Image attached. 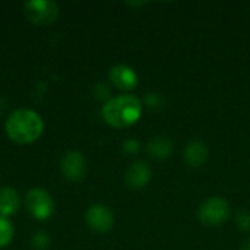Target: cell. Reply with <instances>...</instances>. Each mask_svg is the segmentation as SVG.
<instances>
[{"label": "cell", "instance_id": "cell-14", "mask_svg": "<svg viewBox=\"0 0 250 250\" xmlns=\"http://www.w3.org/2000/svg\"><path fill=\"white\" fill-rule=\"evenodd\" d=\"M145 104L148 108L151 110H160L163 105H164V100L160 94L157 92H149L146 97H145Z\"/></svg>", "mask_w": 250, "mask_h": 250}, {"label": "cell", "instance_id": "cell-11", "mask_svg": "<svg viewBox=\"0 0 250 250\" xmlns=\"http://www.w3.org/2000/svg\"><path fill=\"white\" fill-rule=\"evenodd\" d=\"M19 207H21V198L15 189L12 188L0 189V217L7 218L16 214Z\"/></svg>", "mask_w": 250, "mask_h": 250}, {"label": "cell", "instance_id": "cell-10", "mask_svg": "<svg viewBox=\"0 0 250 250\" xmlns=\"http://www.w3.org/2000/svg\"><path fill=\"white\" fill-rule=\"evenodd\" d=\"M208 154L209 151H208L207 144L202 142L201 139H195V141H190L185 149V161L189 167L198 168L207 163Z\"/></svg>", "mask_w": 250, "mask_h": 250}, {"label": "cell", "instance_id": "cell-4", "mask_svg": "<svg viewBox=\"0 0 250 250\" xmlns=\"http://www.w3.org/2000/svg\"><path fill=\"white\" fill-rule=\"evenodd\" d=\"M23 13L35 25H50L59 16V6L50 0H29L23 4Z\"/></svg>", "mask_w": 250, "mask_h": 250}, {"label": "cell", "instance_id": "cell-5", "mask_svg": "<svg viewBox=\"0 0 250 250\" xmlns=\"http://www.w3.org/2000/svg\"><path fill=\"white\" fill-rule=\"evenodd\" d=\"M29 214L37 220H47L53 214V199L48 192L40 188H34L26 193L25 198Z\"/></svg>", "mask_w": 250, "mask_h": 250}, {"label": "cell", "instance_id": "cell-3", "mask_svg": "<svg viewBox=\"0 0 250 250\" xmlns=\"http://www.w3.org/2000/svg\"><path fill=\"white\" fill-rule=\"evenodd\" d=\"M230 214V205L223 196H211L201 204L198 209V218L202 224L209 227L221 226Z\"/></svg>", "mask_w": 250, "mask_h": 250}, {"label": "cell", "instance_id": "cell-15", "mask_svg": "<svg viewBox=\"0 0 250 250\" xmlns=\"http://www.w3.org/2000/svg\"><path fill=\"white\" fill-rule=\"evenodd\" d=\"M236 224L243 231H250V212L243 209L236 215Z\"/></svg>", "mask_w": 250, "mask_h": 250}, {"label": "cell", "instance_id": "cell-6", "mask_svg": "<svg viewBox=\"0 0 250 250\" xmlns=\"http://www.w3.org/2000/svg\"><path fill=\"white\" fill-rule=\"evenodd\" d=\"M85 221L88 224V227L91 230H94L95 233H108L113 226H114V215L111 212L110 208H107L105 205L101 204H95L91 205L86 209L85 214Z\"/></svg>", "mask_w": 250, "mask_h": 250}, {"label": "cell", "instance_id": "cell-17", "mask_svg": "<svg viewBox=\"0 0 250 250\" xmlns=\"http://www.w3.org/2000/svg\"><path fill=\"white\" fill-rule=\"evenodd\" d=\"M240 250H250V240L245 242V243H243V246L240 248Z\"/></svg>", "mask_w": 250, "mask_h": 250}, {"label": "cell", "instance_id": "cell-7", "mask_svg": "<svg viewBox=\"0 0 250 250\" xmlns=\"http://www.w3.org/2000/svg\"><path fill=\"white\" fill-rule=\"evenodd\" d=\"M60 170L66 180L81 182L86 174V161L79 151H69L60 161Z\"/></svg>", "mask_w": 250, "mask_h": 250}, {"label": "cell", "instance_id": "cell-12", "mask_svg": "<svg viewBox=\"0 0 250 250\" xmlns=\"http://www.w3.org/2000/svg\"><path fill=\"white\" fill-rule=\"evenodd\" d=\"M174 151L173 142L166 138V136H155L152 139H149V142L146 144V152L149 157L157 158V160H166L168 158Z\"/></svg>", "mask_w": 250, "mask_h": 250}, {"label": "cell", "instance_id": "cell-13", "mask_svg": "<svg viewBox=\"0 0 250 250\" xmlns=\"http://www.w3.org/2000/svg\"><path fill=\"white\" fill-rule=\"evenodd\" d=\"M13 226L7 218L0 217V249L6 248L13 239Z\"/></svg>", "mask_w": 250, "mask_h": 250}, {"label": "cell", "instance_id": "cell-16", "mask_svg": "<svg viewBox=\"0 0 250 250\" xmlns=\"http://www.w3.org/2000/svg\"><path fill=\"white\" fill-rule=\"evenodd\" d=\"M123 151L126 154H136L139 151V144L136 139H127L125 144H123Z\"/></svg>", "mask_w": 250, "mask_h": 250}, {"label": "cell", "instance_id": "cell-8", "mask_svg": "<svg viewBox=\"0 0 250 250\" xmlns=\"http://www.w3.org/2000/svg\"><path fill=\"white\" fill-rule=\"evenodd\" d=\"M151 176H152L151 167L144 161H136L126 170L125 183L129 189L139 190L149 183Z\"/></svg>", "mask_w": 250, "mask_h": 250}, {"label": "cell", "instance_id": "cell-2", "mask_svg": "<svg viewBox=\"0 0 250 250\" xmlns=\"http://www.w3.org/2000/svg\"><path fill=\"white\" fill-rule=\"evenodd\" d=\"M142 114V104L135 95H119L108 100L103 107V119L113 127L135 125Z\"/></svg>", "mask_w": 250, "mask_h": 250}, {"label": "cell", "instance_id": "cell-9", "mask_svg": "<svg viewBox=\"0 0 250 250\" xmlns=\"http://www.w3.org/2000/svg\"><path fill=\"white\" fill-rule=\"evenodd\" d=\"M110 81L123 91H130L138 85V75L136 72L126 66V64H116L108 72Z\"/></svg>", "mask_w": 250, "mask_h": 250}, {"label": "cell", "instance_id": "cell-1", "mask_svg": "<svg viewBox=\"0 0 250 250\" xmlns=\"http://www.w3.org/2000/svg\"><path fill=\"white\" fill-rule=\"evenodd\" d=\"M42 129L44 123L40 114L28 108L15 110L4 123V130L9 139L21 145L35 142L41 136Z\"/></svg>", "mask_w": 250, "mask_h": 250}]
</instances>
